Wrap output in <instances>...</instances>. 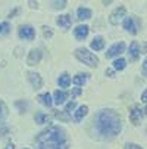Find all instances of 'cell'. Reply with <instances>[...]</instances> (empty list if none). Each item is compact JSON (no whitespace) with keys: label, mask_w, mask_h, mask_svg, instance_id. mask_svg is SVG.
Segmentation results:
<instances>
[{"label":"cell","mask_w":147,"mask_h":149,"mask_svg":"<svg viewBox=\"0 0 147 149\" xmlns=\"http://www.w3.org/2000/svg\"><path fill=\"white\" fill-rule=\"evenodd\" d=\"M74 34H75V37H77L78 40H84V38L87 37V34H88V27H87V25H78V27L75 28Z\"/></svg>","instance_id":"obj_13"},{"label":"cell","mask_w":147,"mask_h":149,"mask_svg":"<svg viewBox=\"0 0 147 149\" xmlns=\"http://www.w3.org/2000/svg\"><path fill=\"white\" fill-rule=\"evenodd\" d=\"M106 74H108L109 77H113V70H106Z\"/></svg>","instance_id":"obj_36"},{"label":"cell","mask_w":147,"mask_h":149,"mask_svg":"<svg viewBox=\"0 0 147 149\" xmlns=\"http://www.w3.org/2000/svg\"><path fill=\"white\" fill-rule=\"evenodd\" d=\"M65 6H66L65 0H60V2H53V8H55V9H63Z\"/></svg>","instance_id":"obj_24"},{"label":"cell","mask_w":147,"mask_h":149,"mask_svg":"<svg viewBox=\"0 0 147 149\" xmlns=\"http://www.w3.org/2000/svg\"><path fill=\"white\" fill-rule=\"evenodd\" d=\"M19 36L21 38H25V40H32L34 36H35V31L32 27L30 25H25V27H21L19 28Z\"/></svg>","instance_id":"obj_6"},{"label":"cell","mask_w":147,"mask_h":149,"mask_svg":"<svg viewBox=\"0 0 147 149\" xmlns=\"http://www.w3.org/2000/svg\"><path fill=\"white\" fill-rule=\"evenodd\" d=\"M5 149H15V146H13L12 143H9V145H8V146H6Z\"/></svg>","instance_id":"obj_38"},{"label":"cell","mask_w":147,"mask_h":149,"mask_svg":"<svg viewBox=\"0 0 147 149\" xmlns=\"http://www.w3.org/2000/svg\"><path fill=\"white\" fill-rule=\"evenodd\" d=\"M37 99H38V102H40V103H43L44 106H52V97H50V95H49V93H43V95H40Z\"/></svg>","instance_id":"obj_18"},{"label":"cell","mask_w":147,"mask_h":149,"mask_svg":"<svg viewBox=\"0 0 147 149\" xmlns=\"http://www.w3.org/2000/svg\"><path fill=\"white\" fill-rule=\"evenodd\" d=\"M141 53H147V43L143 45V47H141Z\"/></svg>","instance_id":"obj_34"},{"label":"cell","mask_w":147,"mask_h":149,"mask_svg":"<svg viewBox=\"0 0 147 149\" xmlns=\"http://www.w3.org/2000/svg\"><path fill=\"white\" fill-rule=\"evenodd\" d=\"M37 149H68L66 133L57 125H50L35 137Z\"/></svg>","instance_id":"obj_2"},{"label":"cell","mask_w":147,"mask_h":149,"mask_svg":"<svg viewBox=\"0 0 147 149\" xmlns=\"http://www.w3.org/2000/svg\"><path fill=\"white\" fill-rule=\"evenodd\" d=\"M141 100L147 103V89H146V90L143 92V95H141Z\"/></svg>","instance_id":"obj_31"},{"label":"cell","mask_w":147,"mask_h":149,"mask_svg":"<svg viewBox=\"0 0 147 149\" xmlns=\"http://www.w3.org/2000/svg\"><path fill=\"white\" fill-rule=\"evenodd\" d=\"M87 112H88L87 105H82V106H79V108H78V111L75 112V121H81L84 117L87 115Z\"/></svg>","instance_id":"obj_16"},{"label":"cell","mask_w":147,"mask_h":149,"mask_svg":"<svg viewBox=\"0 0 147 149\" xmlns=\"http://www.w3.org/2000/svg\"><path fill=\"white\" fill-rule=\"evenodd\" d=\"M28 78H30V81H31L34 89H40L41 84H43V80H41V77L37 72H28Z\"/></svg>","instance_id":"obj_11"},{"label":"cell","mask_w":147,"mask_h":149,"mask_svg":"<svg viewBox=\"0 0 147 149\" xmlns=\"http://www.w3.org/2000/svg\"><path fill=\"white\" fill-rule=\"evenodd\" d=\"M125 149H143V148H141V146H138V145L130 143V145H127V146H125Z\"/></svg>","instance_id":"obj_28"},{"label":"cell","mask_w":147,"mask_h":149,"mask_svg":"<svg viewBox=\"0 0 147 149\" xmlns=\"http://www.w3.org/2000/svg\"><path fill=\"white\" fill-rule=\"evenodd\" d=\"M141 118H143V111L138 108V106H134L133 111L130 112V120H131V123L137 125V124L141 121Z\"/></svg>","instance_id":"obj_9"},{"label":"cell","mask_w":147,"mask_h":149,"mask_svg":"<svg viewBox=\"0 0 147 149\" xmlns=\"http://www.w3.org/2000/svg\"><path fill=\"white\" fill-rule=\"evenodd\" d=\"M75 55H77V58L79 59V61H82L86 65H88V67H97V63H99V59H97V56L96 55H93L91 52H88L87 49H77L75 50Z\"/></svg>","instance_id":"obj_3"},{"label":"cell","mask_w":147,"mask_h":149,"mask_svg":"<svg viewBox=\"0 0 147 149\" xmlns=\"http://www.w3.org/2000/svg\"><path fill=\"white\" fill-rule=\"evenodd\" d=\"M103 47H104V40H103V37H100V36L94 37L93 41H91V49H94V50H101Z\"/></svg>","instance_id":"obj_14"},{"label":"cell","mask_w":147,"mask_h":149,"mask_svg":"<svg viewBox=\"0 0 147 149\" xmlns=\"http://www.w3.org/2000/svg\"><path fill=\"white\" fill-rule=\"evenodd\" d=\"M81 92H82V90H81V89H79V87H77V89H75V90H74V92H72V96H77V95H79V93H81Z\"/></svg>","instance_id":"obj_33"},{"label":"cell","mask_w":147,"mask_h":149,"mask_svg":"<svg viewBox=\"0 0 147 149\" xmlns=\"http://www.w3.org/2000/svg\"><path fill=\"white\" fill-rule=\"evenodd\" d=\"M56 22L62 27V28H69L71 27V24H72V19H71V16L69 15H60L57 19H56Z\"/></svg>","instance_id":"obj_12"},{"label":"cell","mask_w":147,"mask_h":149,"mask_svg":"<svg viewBox=\"0 0 147 149\" xmlns=\"http://www.w3.org/2000/svg\"><path fill=\"white\" fill-rule=\"evenodd\" d=\"M66 97H68V93H65V92H59V90L55 92V103H57V105L63 103Z\"/></svg>","instance_id":"obj_17"},{"label":"cell","mask_w":147,"mask_h":149,"mask_svg":"<svg viewBox=\"0 0 147 149\" xmlns=\"http://www.w3.org/2000/svg\"><path fill=\"white\" fill-rule=\"evenodd\" d=\"M41 61V50L40 49H32L28 55V59H27V63L28 65H35Z\"/></svg>","instance_id":"obj_7"},{"label":"cell","mask_w":147,"mask_h":149,"mask_svg":"<svg viewBox=\"0 0 147 149\" xmlns=\"http://www.w3.org/2000/svg\"><path fill=\"white\" fill-rule=\"evenodd\" d=\"M8 115V108H6V105L3 102H0V123H3L5 118Z\"/></svg>","instance_id":"obj_23"},{"label":"cell","mask_w":147,"mask_h":149,"mask_svg":"<svg viewBox=\"0 0 147 149\" xmlns=\"http://www.w3.org/2000/svg\"><path fill=\"white\" fill-rule=\"evenodd\" d=\"M143 74H144V75L147 77V59H146V61L143 62Z\"/></svg>","instance_id":"obj_30"},{"label":"cell","mask_w":147,"mask_h":149,"mask_svg":"<svg viewBox=\"0 0 147 149\" xmlns=\"http://www.w3.org/2000/svg\"><path fill=\"white\" fill-rule=\"evenodd\" d=\"M69 83H71V77H69L68 74H62V75L59 77V86H60V87H68Z\"/></svg>","instance_id":"obj_19"},{"label":"cell","mask_w":147,"mask_h":149,"mask_svg":"<svg viewBox=\"0 0 147 149\" xmlns=\"http://www.w3.org/2000/svg\"><path fill=\"white\" fill-rule=\"evenodd\" d=\"M125 67H127V61H125V59H116V61L113 62V68L118 70V71L124 70Z\"/></svg>","instance_id":"obj_22"},{"label":"cell","mask_w":147,"mask_h":149,"mask_svg":"<svg viewBox=\"0 0 147 149\" xmlns=\"http://www.w3.org/2000/svg\"><path fill=\"white\" fill-rule=\"evenodd\" d=\"M9 31V24L8 22H3L2 24V33H8Z\"/></svg>","instance_id":"obj_29"},{"label":"cell","mask_w":147,"mask_h":149,"mask_svg":"<svg viewBox=\"0 0 147 149\" xmlns=\"http://www.w3.org/2000/svg\"><path fill=\"white\" fill-rule=\"evenodd\" d=\"M87 77H88V74H78V75L74 77V83L77 84V86H82V84L86 83Z\"/></svg>","instance_id":"obj_21"},{"label":"cell","mask_w":147,"mask_h":149,"mask_svg":"<svg viewBox=\"0 0 147 149\" xmlns=\"http://www.w3.org/2000/svg\"><path fill=\"white\" fill-rule=\"evenodd\" d=\"M125 52V43L124 41H119V43H115L106 53V58H113V56H118L121 53Z\"/></svg>","instance_id":"obj_4"},{"label":"cell","mask_w":147,"mask_h":149,"mask_svg":"<svg viewBox=\"0 0 147 149\" xmlns=\"http://www.w3.org/2000/svg\"><path fill=\"white\" fill-rule=\"evenodd\" d=\"M43 34H44V37H46V38H50V37L53 36V33H52V30H50L49 27H44V31H43Z\"/></svg>","instance_id":"obj_26"},{"label":"cell","mask_w":147,"mask_h":149,"mask_svg":"<svg viewBox=\"0 0 147 149\" xmlns=\"http://www.w3.org/2000/svg\"><path fill=\"white\" fill-rule=\"evenodd\" d=\"M16 105L19 106V108H24V109L27 108V103L25 102H16Z\"/></svg>","instance_id":"obj_32"},{"label":"cell","mask_w":147,"mask_h":149,"mask_svg":"<svg viewBox=\"0 0 147 149\" xmlns=\"http://www.w3.org/2000/svg\"><path fill=\"white\" fill-rule=\"evenodd\" d=\"M94 129L101 139H112L121 132V118L112 109L100 111L94 118Z\"/></svg>","instance_id":"obj_1"},{"label":"cell","mask_w":147,"mask_h":149,"mask_svg":"<svg viewBox=\"0 0 147 149\" xmlns=\"http://www.w3.org/2000/svg\"><path fill=\"white\" fill-rule=\"evenodd\" d=\"M49 121H50V117H47L46 114H43V112H37L35 114V123L44 124V123H49Z\"/></svg>","instance_id":"obj_20"},{"label":"cell","mask_w":147,"mask_h":149,"mask_svg":"<svg viewBox=\"0 0 147 149\" xmlns=\"http://www.w3.org/2000/svg\"><path fill=\"white\" fill-rule=\"evenodd\" d=\"M124 28L125 30H127V31H130L131 34H137V25H135V22H134V19L133 18H130V16H127V18H125L124 19Z\"/></svg>","instance_id":"obj_10"},{"label":"cell","mask_w":147,"mask_h":149,"mask_svg":"<svg viewBox=\"0 0 147 149\" xmlns=\"http://www.w3.org/2000/svg\"><path fill=\"white\" fill-rule=\"evenodd\" d=\"M128 53H130V59H131L133 62L138 61V56H140V53H141V49H140V45L137 43V41H133V43H131Z\"/></svg>","instance_id":"obj_8"},{"label":"cell","mask_w":147,"mask_h":149,"mask_svg":"<svg viewBox=\"0 0 147 149\" xmlns=\"http://www.w3.org/2000/svg\"><path fill=\"white\" fill-rule=\"evenodd\" d=\"M30 6H31V8H37L38 3H37V2H30Z\"/></svg>","instance_id":"obj_37"},{"label":"cell","mask_w":147,"mask_h":149,"mask_svg":"<svg viewBox=\"0 0 147 149\" xmlns=\"http://www.w3.org/2000/svg\"><path fill=\"white\" fill-rule=\"evenodd\" d=\"M0 31H2V25H0Z\"/></svg>","instance_id":"obj_40"},{"label":"cell","mask_w":147,"mask_h":149,"mask_svg":"<svg viewBox=\"0 0 147 149\" xmlns=\"http://www.w3.org/2000/svg\"><path fill=\"white\" fill-rule=\"evenodd\" d=\"M77 106V103H75V100H72V102H69L68 105H66V109H65V112H71L74 108Z\"/></svg>","instance_id":"obj_25"},{"label":"cell","mask_w":147,"mask_h":149,"mask_svg":"<svg viewBox=\"0 0 147 149\" xmlns=\"http://www.w3.org/2000/svg\"><path fill=\"white\" fill-rule=\"evenodd\" d=\"M125 15H127V9H125L124 6H121V8H118L112 15H110V18H109V21H110V24L112 25H116L118 22H119V21L125 16Z\"/></svg>","instance_id":"obj_5"},{"label":"cell","mask_w":147,"mask_h":149,"mask_svg":"<svg viewBox=\"0 0 147 149\" xmlns=\"http://www.w3.org/2000/svg\"><path fill=\"white\" fill-rule=\"evenodd\" d=\"M55 115H56V117H57V118H60V120H63V121H68V120H69V118H68V115H66V114H62V112H56V114H55Z\"/></svg>","instance_id":"obj_27"},{"label":"cell","mask_w":147,"mask_h":149,"mask_svg":"<svg viewBox=\"0 0 147 149\" xmlns=\"http://www.w3.org/2000/svg\"><path fill=\"white\" fill-rule=\"evenodd\" d=\"M9 132V129H2L0 130V136H5V133H8Z\"/></svg>","instance_id":"obj_35"},{"label":"cell","mask_w":147,"mask_h":149,"mask_svg":"<svg viewBox=\"0 0 147 149\" xmlns=\"http://www.w3.org/2000/svg\"><path fill=\"white\" fill-rule=\"evenodd\" d=\"M144 114H146V115H147V108H146V109H144Z\"/></svg>","instance_id":"obj_39"},{"label":"cell","mask_w":147,"mask_h":149,"mask_svg":"<svg viewBox=\"0 0 147 149\" xmlns=\"http://www.w3.org/2000/svg\"><path fill=\"white\" fill-rule=\"evenodd\" d=\"M77 13H78V19H88L90 16H91V10L90 9H87V8H78V10H77Z\"/></svg>","instance_id":"obj_15"}]
</instances>
